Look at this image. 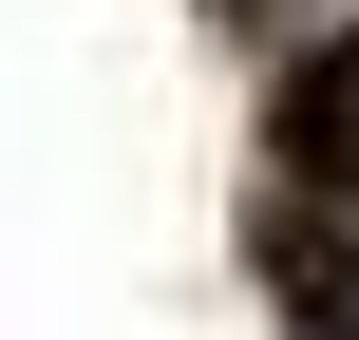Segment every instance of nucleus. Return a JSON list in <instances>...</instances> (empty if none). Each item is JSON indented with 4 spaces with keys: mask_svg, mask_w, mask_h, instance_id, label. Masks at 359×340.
I'll use <instances>...</instances> for the list:
<instances>
[{
    "mask_svg": "<svg viewBox=\"0 0 359 340\" xmlns=\"http://www.w3.org/2000/svg\"><path fill=\"white\" fill-rule=\"evenodd\" d=\"M284 170H322V189H359V19L284 76Z\"/></svg>",
    "mask_w": 359,
    "mask_h": 340,
    "instance_id": "obj_1",
    "label": "nucleus"
}]
</instances>
